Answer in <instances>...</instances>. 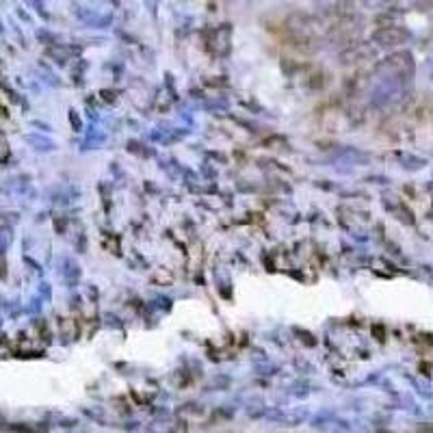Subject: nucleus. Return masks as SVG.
<instances>
[{
    "label": "nucleus",
    "instance_id": "1",
    "mask_svg": "<svg viewBox=\"0 0 433 433\" xmlns=\"http://www.w3.org/2000/svg\"><path fill=\"white\" fill-rule=\"evenodd\" d=\"M407 37V35L399 28H388V31H382L377 35L379 42H386V46H394V44H401L403 40Z\"/></svg>",
    "mask_w": 433,
    "mask_h": 433
}]
</instances>
